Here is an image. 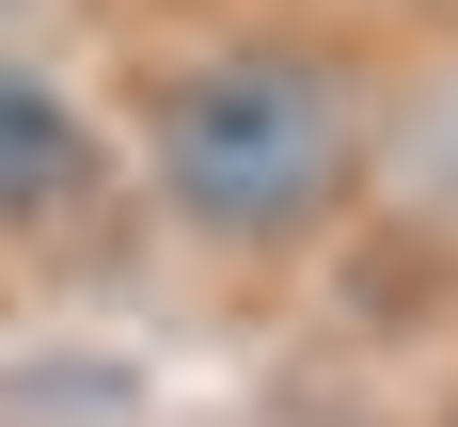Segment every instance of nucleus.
Masks as SVG:
<instances>
[{
    "mask_svg": "<svg viewBox=\"0 0 458 427\" xmlns=\"http://www.w3.org/2000/svg\"><path fill=\"white\" fill-rule=\"evenodd\" d=\"M32 16H47V0H0V47H32Z\"/></svg>",
    "mask_w": 458,
    "mask_h": 427,
    "instance_id": "obj_4",
    "label": "nucleus"
},
{
    "mask_svg": "<svg viewBox=\"0 0 458 427\" xmlns=\"http://www.w3.org/2000/svg\"><path fill=\"white\" fill-rule=\"evenodd\" d=\"M379 190H395L411 222H458V47H427L411 95L379 111Z\"/></svg>",
    "mask_w": 458,
    "mask_h": 427,
    "instance_id": "obj_3",
    "label": "nucleus"
},
{
    "mask_svg": "<svg viewBox=\"0 0 458 427\" xmlns=\"http://www.w3.org/2000/svg\"><path fill=\"white\" fill-rule=\"evenodd\" d=\"M95 190H111V142H95V111L64 95V64H47V47H0V237L80 222Z\"/></svg>",
    "mask_w": 458,
    "mask_h": 427,
    "instance_id": "obj_2",
    "label": "nucleus"
},
{
    "mask_svg": "<svg viewBox=\"0 0 458 427\" xmlns=\"http://www.w3.org/2000/svg\"><path fill=\"white\" fill-rule=\"evenodd\" d=\"M142 190L222 253H284L364 190V95L301 32H222L190 47L142 111Z\"/></svg>",
    "mask_w": 458,
    "mask_h": 427,
    "instance_id": "obj_1",
    "label": "nucleus"
}]
</instances>
